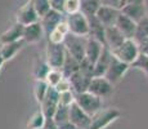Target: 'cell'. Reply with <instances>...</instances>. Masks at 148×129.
<instances>
[{
	"label": "cell",
	"mask_w": 148,
	"mask_h": 129,
	"mask_svg": "<svg viewBox=\"0 0 148 129\" xmlns=\"http://www.w3.org/2000/svg\"><path fill=\"white\" fill-rule=\"evenodd\" d=\"M111 52H112V54L117 59L125 62V63H127L129 66H132L134 63L135 59L138 58V56L140 54L139 44L134 39H126L120 47L113 49V50H111Z\"/></svg>",
	"instance_id": "1"
},
{
	"label": "cell",
	"mask_w": 148,
	"mask_h": 129,
	"mask_svg": "<svg viewBox=\"0 0 148 129\" xmlns=\"http://www.w3.org/2000/svg\"><path fill=\"white\" fill-rule=\"evenodd\" d=\"M121 115V111L115 107H102L94 115H92L89 129H104L110 124H112L113 121H116Z\"/></svg>",
	"instance_id": "2"
},
{
	"label": "cell",
	"mask_w": 148,
	"mask_h": 129,
	"mask_svg": "<svg viewBox=\"0 0 148 129\" xmlns=\"http://www.w3.org/2000/svg\"><path fill=\"white\" fill-rule=\"evenodd\" d=\"M88 38V36H86ZM86 38L85 36H77L73 34H68L63 41L67 53L72 56L75 59L81 62L85 57V45H86Z\"/></svg>",
	"instance_id": "3"
},
{
	"label": "cell",
	"mask_w": 148,
	"mask_h": 129,
	"mask_svg": "<svg viewBox=\"0 0 148 129\" xmlns=\"http://www.w3.org/2000/svg\"><path fill=\"white\" fill-rule=\"evenodd\" d=\"M75 102L90 116L94 115L97 111H99L103 107V101H102V98L89 93V92L75 94Z\"/></svg>",
	"instance_id": "4"
},
{
	"label": "cell",
	"mask_w": 148,
	"mask_h": 129,
	"mask_svg": "<svg viewBox=\"0 0 148 129\" xmlns=\"http://www.w3.org/2000/svg\"><path fill=\"white\" fill-rule=\"evenodd\" d=\"M66 57V48L63 44H53L48 41L45 48V61L50 68H59L61 70Z\"/></svg>",
	"instance_id": "5"
},
{
	"label": "cell",
	"mask_w": 148,
	"mask_h": 129,
	"mask_svg": "<svg viewBox=\"0 0 148 129\" xmlns=\"http://www.w3.org/2000/svg\"><path fill=\"white\" fill-rule=\"evenodd\" d=\"M66 22L68 25V30L70 34L77 36H85L86 38L89 35V22H88V17L84 16L81 12L68 14Z\"/></svg>",
	"instance_id": "6"
},
{
	"label": "cell",
	"mask_w": 148,
	"mask_h": 129,
	"mask_svg": "<svg viewBox=\"0 0 148 129\" xmlns=\"http://www.w3.org/2000/svg\"><path fill=\"white\" fill-rule=\"evenodd\" d=\"M113 90H115V85L111 81H108L104 76H93L90 80L89 88H88L89 93L94 94L102 99L112 96Z\"/></svg>",
	"instance_id": "7"
},
{
	"label": "cell",
	"mask_w": 148,
	"mask_h": 129,
	"mask_svg": "<svg viewBox=\"0 0 148 129\" xmlns=\"http://www.w3.org/2000/svg\"><path fill=\"white\" fill-rule=\"evenodd\" d=\"M129 68H130L129 65L120 61V59H117L112 54V58H111L110 66H108L106 74H104V77H106L108 81H111L113 85H115L116 83H119L122 77H124V75L127 72Z\"/></svg>",
	"instance_id": "8"
},
{
	"label": "cell",
	"mask_w": 148,
	"mask_h": 129,
	"mask_svg": "<svg viewBox=\"0 0 148 129\" xmlns=\"http://www.w3.org/2000/svg\"><path fill=\"white\" fill-rule=\"evenodd\" d=\"M90 120H92V116L88 115L77 103H71L70 111H68V121L71 124H73L79 129H89Z\"/></svg>",
	"instance_id": "9"
},
{
	"label": "cell",
	"mask_w": 148,
	"mask_h": 129,
	"mask_svg": "<svg viewBox=\"0 0 148 129\" xmlns=\"http://www.w3.org/2000/svg\"><path fill=\"white\" fill-rule=\"evenodd\" d=\"M40 21V17L36 13L35 8H34L32 3L30 0H27L16 13V22L21 23L22 26H27L31 23H35V22Z\"/></svg>",
	"instance_id": "10"
},
{
	"label": "cell",
	"mask_w": 148,
	"mask_h": 129,
	"mask_svg": "<svg viewBox=\"0 0 148 129\" xmlns=\"http://www.w3.org/2000/svg\"><path fill=\"white\" fill-rule=\"evenodd\" d=\"M58 105H59V93L56 90V88L49 87L44 99L40 103V106H41L40 108L42 112H44L47 119H52L57 107H58Z\"/></svg>",
	"instance_id": "11"
},
{
	"label": "cell",
	"mask_w": 148,
	"mask_h": 129,
	"mask_svg": "<svg viewBox=\"0 0 148 129\" xmlns=\"http://www.w3.org/2000/svg\"><path fill=\"white\" fill-rule=\"evenodd\" d=\"M92 77H93L92 75L85 74L84 71H81V70L76 71L73 75H71L70 77H68V79H70V83H71L72 92L75 94L88 92V88H89V84H90Z\"/></svg>",
	"instance_id": "12"
},
{
	"label": "cell",
	"mask_w": 148,
	"mask_h": 129,
	"mask_svg": "<svg viewBox=\"0 0 148 129\" xmlns=\"http://www.w3.org/2000/svg\"><path fill=\"white\" fill-rule=\"evenodd\" d=\"M121 10L119 8H112V7H106V5H101L97 12L95 17L98 21L101 22L104 27H110V26H115L117 17L120 16Z\"/></svg>",
	"instance_id": "13"
},
{
	"label": "cell",
	"mask_w": 148,
	"mask_h": 129,
	"mask_svg": "<svg viewBox=\"0 0 148 129\" xmlns=\"http://www.w3.org/2000/svg\"><path fill=\"white\" fill-rule=\"evenodd\" d=\"M44 30H42V26L39 22H35V23L27 25L23 27V35H22V39L26 44H35V43H39L44 36Z\"/></svg>",
	"instance_id": "14"
},
{
	"label": "cell",
	"mask_w": 148,
	"mask_h": 129,
	"mask_svg": "<svg viewBox=\"0 0 148 129\" xmlns=\"http://www.w3.org/2000/svg\"><path fill=\"white\" fill-rule=\"evenodd\" d=\"M120 10L122 14H125V16L129 17L130 19H133L135 23H138L142 18H144V17L147 16L146 3H134V4L125 5Z\"/></svg>",
	"instance_id": "15"
},
{
	"label": "cell",
	"mask_w": 148,
	"mask_h": 129,
	"mask_svg": "<svg viewBox=\"0 0 148 129\" xmlns=\"http://www.w3.org/2000/svg\"><path fill=\"white\" fill-rule=\"evenodd\" d=\"M63 16H64V14L50 9L48 13H45L42 17H40V23L42 26V30H44L45 36L49 35V34L53 31V28L56 27L59 22L63 21V19H64Z\"/></svg>",
	"instance_id": "16"
},
{
	"label": "cell",
	"mask_w": 148,
	"mask_h": 129,
	"mask_svg": "<svg viewBox=\"0 0 148 129\" xmlns=\"http://www.w3.org/2000/svg\"><path fill=\"white\" fill-rule=\"evenodd\" d=\"M115 26L119 28V31H120L122 35L125 36V39H134L135 31H136V23L133 19H130L129 17L120 13Z\"/></svg>",
	"instance_id": "17"
},
{
	"label": "cell",
	"mask_w": 148,
	"mask_h": 129,
	"mask_svg": "<svg viewBox=\"0 0 148 129\" xmlns=\"http://www.w3.org/2000/svg\"><path fill=\"white\" fill-rule=\"evenodd\" d=\"M125 36L119 31L116 26H110L106 27V32H104V41H106V47L110 50H113L119 48L122 43L125 41Z\"/></svg>",
	"instance_id": "18"
},
{
	"label": "cell",
	"mask_w": 148,
	"mask_h": 129,
	"mask_svg": "<svg viewBox=\"0 0 148 129\" xmlns=\"http://www.w3.org/2000/svg\"><path fill=\"white\" fill-rule=\"evenodd\" d=\"M111 58H112V52L108 49L107 47H103L101 56L93 65V76H104L108 66H110Z\"/></svg>",
	"instance_id": "19"
},
{
	"label": "cell",
	"mask_w": 148,
	"mask_h": 129,
	"mask_svg": "<svg viewBox=\"0 0 148 129\" xmlns=\"http://www.w3.org/2000/svg\"><path fill=\"white\" fill-rule=\"evenodd\" d=\"M102 49H103V45H102L98 40L88 36L86 38V45H85V57H84V59L88 61L89 63L94 65L95 61L98 59V57L101 56Z\"/></svg>",
	"instance_id": "20"
},
{
	"label": "cell",
	"mask_w": 148,
	"mask_h": 129,
	"mask_svg": "<svg viewBox=\"0 0 148 129\" xmlns=\"http://www.w3.org/2000/svg\"><path fill=\"white\" fill-rule=\"evenodd\" d=\"M25 45H26V43L23 41V39L18 40V41L8 43V44H1V47H0V54H1L4 62L13 59L19 52L23 49Z\"/></svg>",
	"instance_id": "21"
},
{
	"label": "cell",
	"mask_w": 148,
	"mask_h": 129,
	"mask_svg": "<svg viewBox=\"0 0 148 129\" xmlns=\"http://www.w3.org/2000/svg\"><path fill=\"white\" fill-rule=\"evenodd\" d=\"M88 22H89V35L90 38L98 40L103 47H106V41H104V32H106V27L98 21L95 16L88 17Z\"/></svg>",
	"instance_id": "22"
},
{
	"label": "cell",
	"mask_w": 148,
	"mask_h": 129,
	"mask_svg": "<svg viewBox=\"0 0 148 129\" xmlns=\"http://www.w3.org/2000/svg\"><path fill=\"white\" fill-rule=\"evenodd\" d=\"M23 27L21 23L16 22L10 26L8 30H5L4 32L0 35V44H8V43H13V41H18L22 39L23 35Z\"/></svg>",
	"instance_id": "23"
},
{
	"label": "cell",
	"mask_w": 148,
	"mask_h": 129,
	"mask_svg": "<svg viewBox=\"0 0 148 129\" xmlns=\"http://www.w3.org/2000/svg\"><path fill=\"white\" fill-rule=\"evenodd\" d=\"M70 34V30H68V25L66 22V19L61 21L56 27L53 28V31L48 35V41L53 43V44H63L66 36Z\"/></svg>",
	"instance_id": "24"
},
{
	"label": "cell",
	"mask_w": 148,
	"mask_h": 129,
	"mask_svg": "<svg viewBox=\"0 0 148 129\" xmlns=\"http://www.w3.org/2000/svg\"><path fill=\"white\" fill-rule=\"evenodd\" d=\"M79 68H80V62L73 58L72 56H70L66 50V57H64L63 65H62V67H61V71H62V74H63V76L68 79V77L71 75H73L76 71H79Z\"/></svg>",
	"instance_id": "25"
},
{
	"label": "cell",
	"mask_w": 148,
	"mask_h": 129,
	"mask_svg": "<svg viewBox=\"0 0 148 129\" xmlns=\"http://www.w3.org/2000/svg\"><path fill=\"white\" fill-rule=\"evenodd\" d=\"M50 67L49 65L47 63V61L41 58H36L35 63H34V67H32V75L35 77V80H45L48 72H49Z\"/></svg>",
	"instance_id": "26"
},
{
	"label": "cell",
	"mask_w": 148,
	"mask_h": 129,
	"mask_svg": "<svg viewBox=\"0 0 148 129\" xmlns=\"http://www.w3.org/2000/svg\"><path fill=\"white\" fill-rule=\"evenodd\" d=\"M45 121H47V117L41 111V108H39L30 116L27 121V129H42L45 125Z\"/></svg>",
	"instance_id": "27"
},
{
	"label": "cell",
	"mask_w": 148,
	"mask_h": 129,
	"mask_svg": "<svg viewBox=\"0 0 148 129\" xmlns=\"http://www.w3.org/2000/svg\"><path fill=\"white\" fill-rule=\"evenodd\" d=\"M99 7H101V1L99 0H81L80 12L86 17H92L97 14Z\"/></svg>",
	"instance_id": "28"
},
{
	"label": "cell",
	"mask_w": 148,
	"mask_h": 129,
	"mask_svg": "<svg viewBox=\"0 0 148 129\" xmlns=\"http://www.w3.org/2000/svg\"><path fill=\"white\" fill-rule=\"evenodd\" d=\"M68 111H70V106H62V105H58L57 107L56 112L53 115V121L56 123L57 127L59 125H63L68 123Z\"/></svg>",
	"instance_id": "29"
},
{
	"label": "cell",
	"mask_w": 148,
	"mask_h": 129,
	"mask_svg": "<svg viewBox=\"0 0 148 129\" xmlns=\"http://www.w3.org/2000/svg\"><path fill=\"white\" fill-rule=\"evenodd\" d=\"M147 38H148V16L142 18L140 21L136 23V31H135L134 40L140 41V40L147 39Z\"/></svg>",
	"instance_id": "30"
},
{
	"label": "cell",
	"mask_w": 148,
	"mask_h": 129,
	"mask_svg": "<svg viewBox=\"0 0 148 129\" xmlns=\"http://www.w3.org/2000/svg\"><path fill=\"white\" fill-rule=\"evenodd\" d=\"M48 89H49V85L45 80H36L35 81V87H34V94H35V98L38 103H41L44 99L45 94H47Z\"/></svg>",
	"instance_id": "31"
},
{
	"label": "cell",
	"mask_w": 148,
	"mask_h": 129,
	"mask_svg": "<svg viewBox=\"0 0 148 129\" xmlns=\"http://www.w3.org/2000/svg\"><path fill=\"white\" fill-rule=\"evenodd\" d=\"M63 77H64L63 74H62V71L59 70V68H50L49 72H48V75H47V77H45V81L48 83V85H49V87L54 88L62 79H63Z\"/></svg>",
	"instance_id": "32"
},
{
	"label": "cell",
	"mask_w": 148,
	"mask_h": 129,
	"mask_svg": "<svg viewBox=\"0 0 148 129\" xmlns=\"http://www.w3.org/2000/svg\"><path fill=\"white\" fill-rule=\"evenodd\" d=\"M30 1L32 3L39 17H42L45 13L50 10V0H30Z\"/></svg>",
	"instance_id": "33"
},
{
	"label": "cell",
	"mask_w": 148,
	"mask_h": 129,
	"mask_svg": "<svg viewBox=\"0 0 148 129\" xmlns=\"http://www.w3.org/2000/svg\"><path fill=\"white\" fill-rule=\"evenodd\" d=\"M130 67L143 71V72L146 74L147 79H148V56H147V54L140 53V54L138 56V58L135 59V62H134V63H133L132 66H130Z\"/></svg>",
	"instance_id": "34"
},
{
	"label": "cell",
	"mask_w": 148,
	"mask_h": 129,
	"mask_svg": "<svg viewBox=\"0 0 148 129\" xmlns=\"http://www.w3.org/2000/svg\"><path fill=\"white\" fill-rule=\"evenodd\" d=\"M80 5H81V0H64L63 13L68 16V14L80 12Z\"/></svg>",
	"instance_id": "35"
},
{
	"label": "cell",
	"mask_w": 148,
	"mask_h": 129,
	"mask_svg": "<svg viewBox=\"0 0 148 129\" xmlns=\"http://www.w3.org/2000/svg\"><path fill=\"white\" fill-rule=\"evenodd\" d=\"M75 102V93L72 90L59 93V105L62 106H70L71 103Z\"/></svg>",
	"instance_id": "36"
},
{
	"label": "cell",
	"mask_w": 148,
	"mask_h": 129,
	"mask_svg": "<svg viewBox=\"0 0 148 129\" xmlns=\"http://www.w3.org/2000/svg\"><path fill=\"white\" fill-rule=\"evenodd\" d=\"M54 88H56V90L58 92V93H63V92L72 90V88H71L70 79H67V77H63V79H62L61 81H59Z\"/></svg>",
	"instance_id": "37"
},
{
	"label": "cell",
	"mask_w": 148,
	"mask_h": 129,
	"mask_svg": "<svg viewBox=\"0 0 148 129\" xmlns=\"http://www.w3.org/2000/svg\"><path fill=\"white\" fill-rule=\"evenodd\" d=\"M63 8H64V0H50V9L64 14Z\"/></svg>",
	"instance_id": "38"
},
{
	"label": "cell",
	"mask_w": 148,
	"mask_h": 129,
	"mask_svg": "<svg viewBox=\"0 0 148 129\" xmlns=\"http://www.w3.org/2000/svg\"><path fill=\"white\" fill-rule=\"evenodd\" d=\"M101 5H106V7H112V8H119L120 9V3L121 0H99Z\"/></svg>",
	"instance_id": "39"
},
{
	"label": "cell",
	"mask_w": 148,
	"mask_h": 129,
	"mask_svg": "<svg viewBox=\"0 0 148 129\" xmlns=\"http://www.w3.org/2000/svg\"><path fill=\"white\" fill-rule=\"evenodd\" d=\"M134 3H146V0H121L120 3V9L125 5H129V4H134Z\"/></svg>",
	"instance_id": "40"
},
{
	"label": "cell",
	"mask_w": 148,
	"mask_h": 129,
	"mask_svg": "<svg viewBox=\"0 0 148 129\" xmlns=\"http://www.w3.org/2000/svg\"><path fill=\"white\" fill-rule=\"evenodd\" d=\"M58 129H79L77 127H75L73 124H71L70 121L66 123V124H63V125H59Z\"/></svg>",
	"instance_id": "41"
},
{
	"label": "cell",
	"mask_w": 148,
	"mask_h": 129,
	"mask_svg": "<svg viewBox=\"0 0 148 129\" xmlns=\"http://www.w3.org/2000/svg\"><path fill=\"white\" fill-rule=\"evenodd\" d=\"M5 62H4V59H3V57H1V54H0V71H1V68H3V65H4Z\"/></svg>",
	"instance_id": "42"
}]
</instances>
